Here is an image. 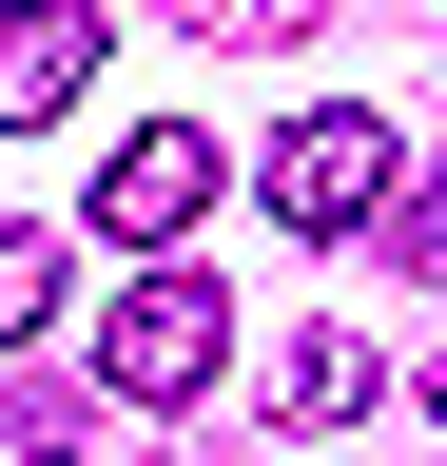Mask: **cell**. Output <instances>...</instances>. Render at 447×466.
I'll list each match as a JSON object with an SVG mask.
<instances>
[{
    "mask_svg": "<svg viewBox=\"0 0 447 466\" xmlns=\"http://www.w3.org/2000/svg\"><path fill=\"white\" fill-rule=\"evenodd\" d=\"M214 370H234V291L156 253V272L117 291V311H97V389H117V408H195Z\"/></svg>",
    "mask_w": 447,
    "mask_h": 466,
    "instance_id": "obj_1",
    "label": "cell"
},
{
    "mask_svg": "<svg viewBox=\"0 0 447 466\" xmlns=\"http://www.w3.org/2000/svg\"><path fill=\"white\" fill-rule=\"evenodd\" d=\"M389 175H409V137H389L370 97H311V116H272L253 195H272V233H370V214H389Z\"/></svg>",
    "mask_w": 447,
    "mask_h": 466,
    "instance_id": "obj_2",
    "label": "cell"
},
{
    "mask_svg": "<svg viewBox=\"0 0 447 466\" xmlns=\"http://www.w3.org/2000/svg\"><path fill=\"white\" fill-rule=\"evenodd\" d=\"M214 175H234V156H214L195 116H137V137L97 156V214H78V233H137V253H176V233L214 214Z\"/></svg>",
    "mask_w": 447,
    "mask_h": 466,
    "instance_id": "obj_3",
    "label": "cell"
},
{
    "mask_svg": "<svg viewBox=\"0 0 447 466\" xmlns=\"http://www.w3.org/2000/svg\"><path fill=\"white\" fill-rule=\"evenodd\" d=\"M78 78H97V0H0V137L78 116Z\"/></svg>",
    "mask_w": 447,
    "mask_h": 466,
    "instance_id": "obj_4",
    "label": "cell"
},
{
    "mask_svg": "<svg viewBox=\"0 0 447 466\" xmlns=\"http://www.w3.org/2000/svg\"><path fill=\"white\" fill-rule=\"evenodd\" d=\"M370 389H389V370H370V330H292V350H272V389H253V408H272V428H350Z\"/></svg>",
    "mask_w": 447,
    "mask_h": 466,
    "instance_id": "obj_5",
    "label": "cell"
},
{
    "mask_svg": "<svg viewBox=\"0 0 447 466\" xmlns=\"http://www.w3.org/2000/svg\"><path fill=\"white\" fill-rule=\"evenodd\" d=\"M59 291H78V253H59L39 214H0V350H39V330H59Z\"/></svg>",
    "mask_w": 447,
    "mask_h": 466,
    "instance_id": "obj_6",
    "label": "cell"
},
{
    "mask_svg": "<svg viewBox=\"0 0 447 466\" xmlns=\"http://www.w3.org/2000/svg\"><path fill=\"white\" fill-rule=\"evenodd\" d=\"M370 253H409V272L447 291V175H389V214H370Z\"/></svg>",
    "mask_w": 447,
    "mask_h": 466,
    "instance_id": "obj_7",
    "label": "cell"
},
{
    "mask_svg": "<svg viewBox=\"0 0 447 466\" xmlns=\"http://www.w3.org/2000/svg\"><path fill=\"white\" fill-rule=\"evenodd\" d=\"M176 20H195V39H311L330 0H176Z\"/></svg>",
    "mask_w": 447,
    "mask_h": 466,
    "instance_id": "obj_8",
    "label": "cell"
},
{
    "mask_svg": "<svg viewBox=\"0 0 447 466\" xmlns=\"http://www.w3.org/2000/svg\"><path fill=\"white\" fill-rule=\"evenodd\" d=\"M409 408H428V428H447V370H409Z\"/></svg>",
    "mask_w": 447,
    "mask_h": 466,
    "instance_id": "obj_9",
    "label": "cell"
}]
</instances>
